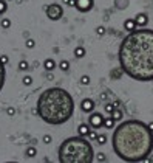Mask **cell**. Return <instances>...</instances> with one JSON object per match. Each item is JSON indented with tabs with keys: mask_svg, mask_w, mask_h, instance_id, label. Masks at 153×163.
<instances>
[{
	"mask_svg": "<svg viewBox=\"0 0 153 163\" xmlns=\"http://www.w3.org/2000/svg\"><path fill=\"white\" fill-rule=\"evenodd\" d=\"M119 64L125 75L136 81H153V30L136 28L119 47Z\"/></svg>",
	"mask_w": 153,
	"mask_h": 163,
	"instance_id": "1",
	"label": "cell"
},
{
	"mask_svg": "<svg viewBox=\"0 0 153 163\" xmlns=\"http://www.w3.org/2000/svg\"><path fill=\"white\" fill-rule=\"evenodd\" d=\"M111 145L124 162L147 160L153 151V131L139 120H127L115 129Z\"/></svg>",
	"mask_w": 153,
	"mask_h": 163,
	"instance_id": "2",
	"label": "cell"
},
{
	"mask_svg": "<svg viewBox=\"0 0 153 163\" xmlns=\"http://www.w3.org/2000/svg\"><path fill=\"white\" fill-rule=\"evenodd\" d=\"M36 110L46 124L59 126L73 117L74 99L62 87H50L40 93Z\"/></svg>",
	"mask_w": 153,
	"mask_h": 163,
	"instance_id": "3",
	"label": "cell"
},
{
	"mask_svg": "<svg viewBox=\"0 0 153 163\" xmlns=\"http://www.w3.org/2000/svg\"><path fill=\"white\" fill-rule=\"evenodd\" d=\"M93 160V146L83 137H70L59 146L60 163H91Z\"/></svg>",
	"mask_w": 153,
	"mask_h": 163,
	"instance_id": "4",
	"label": "cell"
},
{
	"mask_svg": "<svg viewBox=\"0 0 153 163\" xmlns=\"http://www.w3.org/2000/svg\"><path fill=\"white\" fill-rule=\"evenodd\" d=\"M45 12H46L48 19L59 20V19H62V16H64V8H62L59 3H51V5L45 6Z\"/></svg>",
	"mask_w": 153,
	"mask_h": 163,
	"instance_id": "5",
	"label": "cell"
},
{
	"mask_svg": "<svg viewBox=\"0 0 153 163\" xmlns=\"http://www.w3.org/2000/svg\"><path fill=\"white\" fill-rule=\"evenodd\" d=\"M104 115L101 112H91V115H90V118H88V124L90 127H93V129H99L104 126Z\"/></svg>",
	"mask_w": 153,
	"mask_h": 163,
	"instance_id": "6",
	"label": "cell"
},
{
	"mask_svg": "<svg viewBox=\"0 0 153 163\" xmlns=\"http://www.w3.org/2000/svg\"><path fill=\"white\" fill-rule=\"evenodd\" d=\"M93 5H94V0H76L74 8L80 12H88L93 10Z\"/></svg>",
	"mask_w": 153,
	"mask_h": 163,
	"instance_id": "7",
	"label": "cell"
},
{
	"mask_svg": "<svg viewBox=\"0 0 153 163\" xmlns=\"http://www.w3.org/2000/svg\"><path fill=\"white\" fill-rule=\"evenodd\" d=\"M94 101L93 99H90V98H85V99H82V103H80V109H82V112H85V113H91L94 110Z\"/></svg>",
	"mask_w": 153,
	"mask_h": 163,
	"instance_id": "8",
	"label": "cell"
},
{
	"mask_svg": "<svg viewBox=\"0 0 153 163\" xmlns=\"http://www.w3.org/2000/svg\"><path fill=\"white\" fill-rule=\"evenodd\" d=\"M135 22H136V26H144L149 23V14L147 12H139V14H136L135 17Z\"/></svg>",
	"mask_w": 153,
	"mask_h": 163,
	"instance_id": "9",
	"label": "cell"
},
{
	"mask_svg": "<svg viewBox=\"0 0 153 163\" xmlns=\"http://www.w3.org/2000/svg\"><path fill=\"white\" fill-rule=\"evenodd\" d=\"M124 28H125V31H135L138 26H136V22H135V19H127L124 22Z\"/></svg>",
	"mask_w": 153,
	"mask_h": 163,
	"instance_id": "10",
	"label": "cell"
},
{
	"mask_svg": "<svg viewBox=\"0 0 153 163\" xmlns=\"http://www.w3.org/2000/svg\"><path fill=\"white\" fill-rule=\"evenodd\" d=\"M90 124H87V123H82V124H79V127H78V132H79V135L80 137H87L88 135V132H90Z\"/></svg>",
	"mask_w": 153,
	"mask_h": 163,
	"instance_id": "11",
	"label": "cell"
},
{
	"mask_svg": "<svg viewBox=\"0 0 153 163\" xmlns=\"http://www.w3.org/2000/svg\"><path fill=\"white\" fill-rule=\"evenodd\" d=\"M5 78H6V72H5V64L0 61V92H2L3 86H5Z\"/></svg>",
	"mask_w": 153,
	"mask_h": 163,
	"instance_id": "12",
	"label": "cell"
},
{
	"mask_svg": "<svg viewBox=\"0 0 153 163\" xmlns=\"http://www.w3.org/2000/svg\"><path fill=\"white\" fill-rule=\"evenodd\" d=\"M44 67H45V70H46V72H53V70L56 69V62H54V59H51V58L45 59Z\"/></svg>",
	"mask_w": 153,
	"mask_h": 163,
	"instance_id": "13",
	"label": "cell"
},
{
	"mask_svg": "<svg viewBox=\"0 0 153 163\" xmlns=\"http://www.w3.org/2000/svg\"><path fill=\"white\" fill-rule=\"evenodd\" d=\"M110 117L113 118L115 121H121L124 118V113H122V110H119V109H115V110L110 113Z\"/></svg>",
	"mask_w": 153,
	"mask_h": 163,
	"instance_id": "14",
	"label": "cell"
},
{
	"mask_svg": "<svg viewBox=\"0 0 153 163\" xmlns=\"http://www.w3.org/2000/svg\"><path fill=\"white\" fill-rule=\"evenodd\" d=\"M26 157H30V159H33V157H36L37 155V149L34 148V146H30V148H26Z\"/></svg>",
	"mask_w": 153,
	"mask_h": 163,
	"instance_id": "15",
	"label": "cell"
},
{
	"mask_svg": "<svg viewBox=\"0 0 153 163\" xmlns=\"http://www.w3.org/2000/svg\"><path fill=\"white\" fill-rule=\"evenodd\" d=\"M115 123H116V121L113 120V118H105V120H104V127H107V129H113L115 127Z\"/></svg>",
	"mask_w": 153,
	"mask_h": 163,
	"instance_id": "16",
	"label": "cell"
},
{
	"mask_svg": "<svg viewBox=\"0 0 153 163\" xmlns=\"http://www.w3.org/2000/svg\"><path fill=\"white\" fill-rule=\"evenodd\" d=\"M74 56L76 58H83L85 56V48H83V47H76L74 48Z\"/></svg>",
	"mask_w": 153,
	"mask_h": 163,
	"instance_id": "17",
	"label": "cell"
},
{
	"mask_svg": "<svg viewBox=\"0 0 153 163\" xmlns=\"http://www.w3.org/2000/svg\"><path fill=\"white\" fill-rule=\"evenodd\" d=\"M115 5L119 10H124V8H127V6H128V0H115Z\"/></svg>",
	"mask_w": 153,
	"mask_h": 163,
	"instance_id": "18",
	"label": "cell"
},
{
	"mask_svg": "<svg viewBox=\"0 0 153 163\" xmlns=\"http://www.w3.org/2000/svg\"><path fill=\"white\" fill-rule=\"evenodd\" d=\"M17 67H19V70L25 72V70H28V69H30V64H28L25 59H22V61H20V62H19V65H17Z\"/></svg>",
	"mask_w": 153,
	"mask_h": 163,
	"instance_id": "19",
	"label": "cell"
},
{
	"mask_svg": "<svg viewBox=\"0 0 153 163\" xmlns=\"http://www.w3.org/2000/svg\"><path fill=\"white\" fill-rule=\"evenodd\" d=\"M59 69L62 70V72H67L68 69H70V62H68V61H60V62H59Z\"/></svg>",
	"mask_w": 153,
	"mask_h": 163,
	"instance_id": "20",
	"label": "cell"
},
{
	"mask_svg": "<svg viewBox=\"0 0 153 163\" xmlns=\"http://www.w3.org/2000/svg\"><path fill=\"white\" fill-rule=\"evenodd\" d=\"M6 10H8V5H6V0H0V16H2L3 12H6Z\"/></svg>",
	"mask_w": 153,
	"mask_h": 163,
	"instance_id": "21",
	"label": "cell"
},
{
	"mask_svg": "<svg viewBox=\"0 0 153 163\" xmlns=\"http://www.w3.org/2000/svg\"><path fill=\"white\" fill-rule=\"evenodd\" d=\"M0 25H2V28L8 30L9 26H11V20H9V19H2V22H0Z\"/></svg>",
	"mask_w": 153,
	"mask_h": 163,
	"instance_id": "22",
	"label": "cell"
},
{
	"mask_svg": "<svg viewBox=\"0 0 153 163\" xmlns=\"http://www.w3.org/2000/svg\"><path fill=\"white\" fill-rule=\"evenodd\" d=\"M90 81H91V79H90L88 75H83V76H80V84H82V86H88Z\"/></svg>",
	"mask_w": 153,
	"mask_h": 163,
	"instance_id": "23",
	"label": "cell"
},
{
	"mask_svg": "<svg viewBox=\"0 0 153 163\" xmlns=\"http://www.w3.org/2000/svg\"><path fill=\"white\" fill-rule=\"evenodd\" d=\"M51 141H53V137H51L50 134H45L44 138H42V143H45V145H50Z\"/></svg>",
	"mask_w": 153,
	"mask_h": 163,
	"instance_id": "24",
	"label": "cell"
},
{
	"mask_svg": "<svg viewBox=\"0 0 153 163\" xmlns=\"http://www.w3.org/2000/svg\"><path fill=\"white\" fill-rule=\"evenodd\" d=\"M96 141L99 145H105V141H107V137L104 134H101V135H97V138H96Z\"/></svg>",
	"mask_w": 153,
	"mask_h": 163,
	"instance_id": "25",
	"label": "cell"
},
{
	"mask_svg": "<svg viewBox=\"0 0 153 163\" xmlns=\"http://www.w3.org/2000/svg\"><path fill=\"white\" fill-rule=\"evenodd\" d=\"M97 135H99V134H97L96 131H91V129H90V132H88V135H87V137H88V140H96L97 138Z\"/></svg>",
	"mask_w": 153,
	"mask_h": 163,
	"instance_id": "26",
	"label": "cell"
},
{
	"mask_svg": "<svg viewBox=\"0 0 153 163\" xmlns=\"http://www.w3.org/2000/svg\"><path fill=\"white\" fill-rule=\"evenodd\" d=\"M115 109H116V107H115L113 103H107V104H105V112H107V113H111Z\"/></svg>",
	"mask_w": 153,
	"mask_h": 163,
	"instance_id": "27",
	"label": "cell"
},
{
	"mask_svg": "<svg viewBox=\"0 0 153 163\" xmlns=\"http://www.w3.org/2000/svg\"><path fill=\"white\" fill-rule=\"evenodd\" d=\"M22 83H23L25 86H31V84H33V78H31V76H25V78L22 79Z\"/></svg>",
	"mask_w": 153,
	"mask_h": 163,
	"instance_id": "28",
	"label": "cell"
},
{
	"mask_svg": "<svg viewBox=\"0 0 153 163\" xmlns=\"http://www.w3.org/2000/svg\"><path fill=\"white\" fill-rule=\"evenodd\" d=\"M96 160H97V162H105L107 157H105V154H104V152H101V154L96 155Z\"/></svg>",
	"mask_w": 153,
	"mask_h": 163,
	"instance_id": "29",
	"label": "cell"
},
{
	"mask_svg": "<svg viewBox=\"0 0 153 163\" xmlns=\"http://www.w3.org/2000/svg\"><path fill=\"white\" fill-rule=\"evenodd\" d=\"M96 33H97L99 36H104V34H105V28H104V26H97V28H96Z\"/></svg>",
	"mask_w": 153,
	"mask_h": 163,
	"instance_id": "30",
	"label": "cell"
},
{
	"mask_svg": "<svg viewBox=\"0 0 153 163\" xmlns=\"http://www.w3.org/2000/svg\"><path fill=\"white\" fill-rule=\"evenodd\" d=\"M34 45H36L34 39H28V40H26V47H28V48H34Z\"/></svg>",
	"mask_w": 153,
	"mask_h": 163,
	"instance_id": "31",
	"label": "cell"
},
{
	"mask_svg": "<svg viewBox=\"0 0 153 163\" xmlns=\"http://www.w3.org/2000/svg\"><path fill=\"white\" fill-rule=\"evenodd\" d=\"M6 113H8L9 117H12V115H16V109H14V107H8V109H6Z\"/></svg>",
	"mask_w": 153,
	"mask_h": 163,
	"instance_id": "32",
	"label": "cell"
},
{
	"mask_svg": "<svg viewBox=\"0 0 153 163\" xmlns=\"http://www.w3.org/2000/svg\"><path fill=\"white\" fill-rule=\"evenodd\" d=\"M0 61L6 65V64H8V56H5V54H3V56H0Z\"/></svg>",
	"mask_w": 153,
	"mask_h": 163,
	"instance_id": "33",
	"label": "cell"
},
{
	"mask_svg": "<svg viewBox=\"0 0 153 163\" xmlns=\"http://www.w3.org/2000/svg\"><path fill=\"white\" fill-rule=\"evenodd\" d=\"M68 6H71V8H74V6H76V0H70Z\"/></svg>",
	"mask_w": 153,
	"mask_h": 163,
	"instance_id": "34",
	"label": "cell"
},
{
	"mask_svg": "<svg viewBox=\"0 0 153 163\" xmlns=\"http://www.w3.org/2000/svg\"><path fill=\"white\" fill-rule=\"evenodd\" d=\"M46 78H48V79H53V73H51V72H48V75H46Z\"/></svg>",
	"mask_w": 153,
	"mask_h": 163,
	"instance_id": "35",
	"label": "cell"
},
{
	"mask_svg": "<svg viewBox=\"0 0 153 163\" xmlns=\"http://www.w3.org/2000/svg\"><path fill=\"white\" fill-rule=\"evenodd\" d=\"M99 98H101V99H105V98H107V95H105V93H101V95H99Z\"/></svg>",
	"mask_w": 153,
	"mask_h": 163,
	"instance_id": "36",
	"label": "cell"
},
{
	"mask_svg": "<svg viewBox=\"0 0 153 163\" xmlns=\"http://www.w3.org/2000/svg\"><path fill=\"white\" fill-rule=\"evenodd\" d=\"M147 126H149V127H150V131H153V121H150V123H149V124H147Z\"/></svg>",
	"mask_w": 153,
	"mask_h": 163,
	"instance_id": "37",
	"label": "cell"
},
{
	"mask_svg": "<svg viewBox=\"0 0 153 163\" xmlns=\"http://www.w3.org/2000/svg\"><path fill=\"white\" fill-rule=\"evenodd\" d=\"M62 2H64V5H68V3H70V0H62Z\"/></svg>",
	"mask_w": 153,
	"mask_h": 163,
	"instance_id": "38",
	"label": "cell"
},
{
	"mask_svg": "<svg viewBox=\"0 0 153 163\" xmlns=\"http://www.w3.org/2000/svg\"><path fill=\"white\" fill-rule=\"evenodd\" d=\"M149 160H152V162H153V157H150V159H149Z\"/></svg>",
	"mask_w": 153,
	"mask_h": 163,
	"instance_id": "39",
	"label": "cell"
}]
</instances>
